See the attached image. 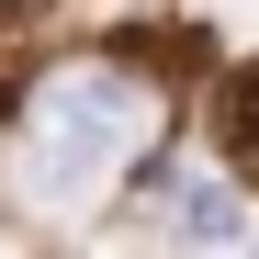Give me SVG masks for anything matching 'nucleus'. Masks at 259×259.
<instances>
[{
  "label": "nucleus",
  "mask_w": 259,
  "mask_h": 259,
  "mask_svg": "<svg viewBox=\"0 0 259 259\" xmlns=\"http://www.w3.org/2000/svg\"><path fill=\"white\" fill-rule=\"evenodd\" d=\"M124 147H136V91H124V79H102V68H79V79H57V91L34 102L23 169L68 203V192L113 181V169H124Z\"/></svg>",
  "instance_id": "nucleus-1"
},
{
  "label": "nucleus",
  "mask_w": 259,
  "mask_h": 259,
  "mask_svg": "<svg viewBox=\"0 0 259 259\" xmlns=\"http://www.w3.org/2000/svg\"><path fill=\"white\" fill-rule=\"evenodd\" d=\"M214 147H226L237 181H259V68H237V79H226V102H214Z\"/></svg>",
  "instance_id": "nucleus-2"
}]
</instances>
